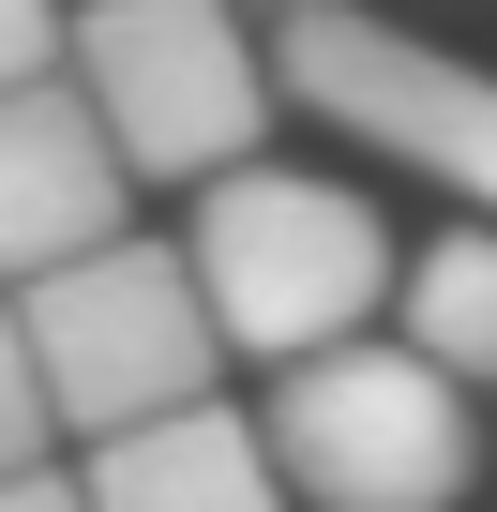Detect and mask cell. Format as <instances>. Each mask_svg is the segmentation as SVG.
<instances>
[{
  "mask_svg": "<svg viewBox=\"0 0 497 512\" xmlns=\"http://www.w3.org/2000/svg\"><path fill=\"white\" fill-rule=\"evenodd\" d=\"M272 467L317 512H452L467 497V392L422 347H332L302 377H272Z\"/></svg>",
  "mask_w": 497,
  "mask_h": 512,
  "instance_id": "3957f363",
  "label": "cell"
},
{
  "mask_svg": "<svg viewBox=\"0 0 497 512\" xmlns=\"http://www.w3.org/2000/svg\"><path fill=\"white\" fill-rule=\"evenodd\" d=\"M121 181L136 166H121V136L76 76L0 106V272H16V302L91 272V256H121Z\"/></svg>",
  "mask_w": 497,
  "mask_h": 512,
  "instance_id": "8992f818",
  "label": "cell"
},
{
  "mask_svg": "<svg viewBox=\"0 0 497 512\" xmlns=\"http://www.w3.org/2000/svg\"><path fill=\"white\" fill-rule=\"evenodd\" d=\"M272 76L317 121H347L362 151H392V166H422V181H452V196L497 211V76L482 61H452V46H422L392 16L302 0V16H272Z\"/></svg>",
  "mask_w": 497,
  "mask_h": 512,
  "instance_id": "5b68a950",
  "label": "cell"
},
{
  "mask_svg": "<svg viewBox=\"0 0 497 512\" xmlns=\"http://www.w3.org/2000/svg\"><path fill=\"white\" fill-rule=\"evenodd\" d=\"M61 61H76V31H61V16H31V0H0V106H16V91H46Z\"/></svg>",
  "mask_w": 497,
  "mask_h": 512,
  "instance_id": "30bf717a",
  "label": "cell"
},
{
  "mask_svg": "<svg viewBox=\"0 0 497 512\" xmlns=\"http://www.w3.org/2000/svg\"><path fill=\"white\" fill-rule=\"evenodd\" d=\"M16 317H31V362H46L61 437H91V452H106V437H151V422H181V407H211L226 332H211L196 256H166V241L91 256V272L31 287Z\"/></svg>",
  "mask_w": 497,
  "mask_h": 512,
  "instance_id": "7a4b0ae2",
  "label": "cell"
},
{
  "mask_svg": "<svg viewBox=\"0 0 497 512\" xmlns=\"http://www.w3.org/2000/svg\"><path fill=\"white\" fill-rule=\"evenodd\" d=\"M407 347H422L452 392L497 377V226H452V241L407 256Z\"/></svg>",
  "mask_w": 497,
  "mask_h": 512,
  "instance_id": "ba28073f",
  "label": "cell"
},
{
  "mask_svg": "<svg viewBox=\"0 0 497 512\" xmlns=\"http://www.w3.org/2000/svg\"><path fill=\"white\" fill-rule=\"evenodd\" d=\"M196 287H211V332L257 347V362H332V347H377L362 317L407 287L392 272V226L347 196V181H302V166H241L196 196Z\"/></svg>",
  "mask_w": 497,
  "mask_h": 512,
  "instance_id": "6da1fadb",
  "label": "cell"
},
{
  "mask_svg": "<svg viewBox=\"0 0 497 512\" xmlns=\"http://www.w3.org/2000/svg\"><path fill=\"white\" fill-rule=\"evenodd\" d=\"M46 437H61V407H46V362H31V317L0 302V482H46Z\"/></svg>",
  "mask_w": 497,
  "mask_h": 512,
  "instance_id": "9c48e42d",
  "label": "cell"
},
{
  "mask_svg": "<svg viewBox=\"0 0 497 512\" xmlns=\"http://www.w3.org/2000/svg\"><path fill=\"white\" fill-rule=\"evenodd\" d=\"M91 512H287V467L257 422H226V407H181L151 437H106L91 467Z\"/></svg>",
  "mask_w": 497,
  "mask_h": 512,
  "instance_id": "52a82bcc",
  "label": "cell"
},
{
  "mask_svg": "<svg viewBox=\"0 0 497 512\" xmlns=\"http://www.w3.org/2000/svg\"><path fill=\"white\" fill-rule=\"evenodd\" d=\"M76 91L106 106L136 181H241L272 121V31L196 16V0H106L76 16Z\"/></svg>",
  "mask_w": 497,
  "mask_h": 512,
  "instance_id": "277c9868",
  "label": "cell"
},
{
  "mask_svg": "<svg viewBox=\"0 0 497 512\" xmlns=\"http://www.w3.org/2000/svg\"><path fill=\"white\" fill-rule=\"evenodd\" d=\"M0 512H91V482H61V467L46 482H0Z\"/></svg>",
  "mask_w": 497,
  "mask_h": 512,
  "instance_id": "8fae6325",
  "label": "cell"
}]
</instances>
